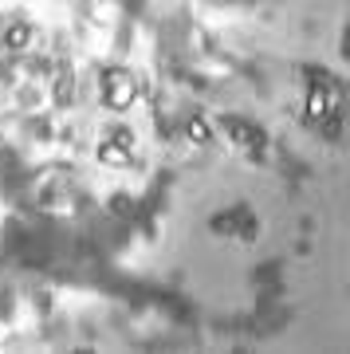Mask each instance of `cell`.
<instances>
[{"label":"cell","mask_w":350,"mask_h":354,"mask_svg":"<svg viewBox=\"0 0 350 354\" xmlns=\"http://www.w3.org/2000/svg\"><path fill=\"white\" fill-rule=\"evenodd\" d=\"M103 98L110 110H130L138 103V79L126 67H107L103 71Z\"/></svg>","instance_id":"6da1fadb"},{"label":"cell","mask_w":350,"mask_h":354,"mask_svg":"<svg viewBox=\"0 0 350 354\" xmlns=\"http://www.w3.org/2000/svg\"><path fill=\"white\" fill-rule=\"evenodd\" d=\"M28 43H32V24H12L4 32V48H12V52H24Z\"/></svg>","instance_id":"7a4b0ae2"}]
</instances>
